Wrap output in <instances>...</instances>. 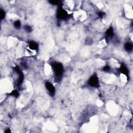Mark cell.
Returning a JSON list of instances; mask_svg holds the SVG:
<instances>
[{
    "mask_svg": "<svg viewBox=\"0 0 133 133\" xmlns=\"http://www.w3.org/2000/svg\"><path fill=\"white\" fill-rule=\"evenodd\" d=\"M14 27L16 28V29H19L21 27V22L19 20H16L14 23Z\"/></svg>",
    "mask_w": 133,
    "mask_h": 133,
    "instance_id": "9c48e42d",
    "label": "cell"
},
{
    "mask_svg": "<svg viewBox=\"0 0 133 133\" xmlns=\"http://www.w3.org/2000/svg\"><path fill=\"white\" fill-rule=\"evenodd\" d=\"M50 3H51L53 5H58L59 6H61V5L62 4L61 3V1H50Z\"/></svg>",
    "mask_w": 133,
    "mask_h": 133,
    "instance_id": "30bf717a",
    "label": "cell"
},
{
    "mask_svg": "<svg viewBox=\"0 0 133 133\" xmlns=\"http://www.w3.org/2000/svg\"><path fill=\"white\" fill-rule=\"evenodd\" d=\"M0 15H1V18L2 20L3 19H4L5 18V12L3 11V9L1 10V12H0Z\"/></svg>",
    "mask_w": 133,
    "mask_h": 133,
    "instance_id": "7c38bea8",
    "label": "cell"
},
{
    "mask_svg": "<svg viewBox=\"0 0 133 133\" xmlns=\"http://www.w3.org/2000/svg\"><path fill=\"white\" fill-rule=\"evenodd\" d=\"M110 70V67L109 66H106L103 68V70L105 72H108Z\"/></svg>",
    "mask_w": 133,
    "mask_h": 133,
    "instance_id": "4fadbf2b",
    "label": "cell"
},
{
    "mask_svg": "<svg viewBox=\"0 0 133 133\" xmlns=\"http://www.w3.org/2000/svg\"><path fill=\"white\" fill-rule=\"evenodd\" d=\"M52 67L55 73V79L57 82L60 81L63 73V66L60 62H54L52 64Z\"/></svg>",
    "mask_w": 133,
    "mask_h": 133,
    "instance_id": "6da1fadb",
    "label": "cell"
},
{
    "mask_svg": "<svg viewBox=\"0 0 133 133\" xmlns=\"http://www.w3.org/2000/svg\"><path fill=\"white\" fill-rule=\"evenodd\" d=\"M24 28H25V30L28 32L30 33L32 31L31 28V27H30L29 25H25V26Z\"/></svg>",
    "mask_w": 133,
    "mask_h": 133,
    "instance_id": "8fae6325",
    "label": "cell"
},
{
    "mask_svg": "<svg viewBox=\"0 0 133 133\" xmlns=\"http://www.w3.org/2000/svg\"><path fill=\"white\" fill-rule=\"evenodd\" d=\"M89 85L94 87H97L99 86V79L96 75H94L91 76L88 81Z\"/></svg>",
    "mask_w": 133,
    "mask_h": 133,
    "instance_id": "3957f363",
    "label": "cell"
},
{
    "mask_svg": "<svg viewBox=\"0 0 133 133\" xmlns=\"http://www.w3.org/2000/svg\"><path fill=\"white\" fill-rule=\"evenodd\" d=\"M29 47L33 50H37L39 49V45L34 41H30L29 43Z\"/></svg>",
    "mask_w": 133,
    "mask_h": 133,
    "instance_id": "8992f818",
    "label": "cell"
},
{
    "mask_svg": "<svg viewBox=\"0 0 133 133\" xmlns=\"http://www.w3.org/2000/svg\"><path fill=\"white\" fill-rule=\"evenodd\" d=\"M69 15L66 10L64 9L61 7V6H59L57 12V17L58 19L61 20L66 19L69 17Z\"/></svg>",
    "mask_w": 133,
    "mask_h": 133,
    "instance_id": "7a4b0ae2",
    "label": "cell"
},
{
    "mask_svg": "<svg viewBox=\"0 0 133 133\" xmlns=\"http://www.w3.org/2000/svg\"><path fill=\"white\" fill-rule=\"evenodd\" d=\"M45 87L48 91V93L51 96H54L55 95L56 89L52 83H50L49 82H46L45 83Z\"/></svg>",
    "mask_w": 133,
    "mask_h": 133,
    "instance_id": "277c9868",
    "label": "cell"
},
{
    "mask_svg": "<svg viewBox=\"0 0 133 133\" xmlns=\"http://www.w3.org/2000/svg\"><path fill=\"white\" fill-rule=\"evenodd\" d=\"M106 35L107 40H108L109 38L113 37L114 35V32H113V28H112V27H110L109 29L107 30V31L106 32Z\"/></svg>",
    "mask_w": 133,
    "mask_h": 133,
    "instance_id": "52a82bcc",
    "label": "cell"
},
{
    "mask_svg": "<svg viewBox=\"0 0 133 133\" xmlns=\"http://www.w3.org/2000/svg\"><path fill=\"white\" fill-rule=\"evenodd\" d=\"M11 94L12 95V96H15V97H17L18 96V91H12V93H11Z\"/></svg>",
    "mask_w": 133,
    "mask_h": 133,
    "instance_id": "5bb4252c",
    "label": "cell"
},
{
    "mask_svg": "<svg viewBox=\"0 0 133 133\" xmlns=\"http://www.w3.org/2000/svg\"><path fill=\"white\" fill-rule=\"evenodd\" d=\"M124 48L127 52H131L133 50V45L129 42H127L124 45Z\"/></svg>",
    "mask_w": 133,
    "mask_h": 133,
    "instance_id": "ba28073f",
    "label": "cell"
},
{
    "mask_svg": "<svg viewBox=\"0 0 133 133\" xmlns=\"http://www.w3.org/2000/svg\"><path fill=\"white\" fill-rule=\"evenodd\" d=\"M120 71L121 73L126 75L127 77L129 76V71L126 65L124 63H122V65L120 68Z\"/></svg>",
    "mask_w": 133,
    "mask_h": 133,
    "instance_id": "5b68a950",
    "label": "cell"
}]
</instances>
